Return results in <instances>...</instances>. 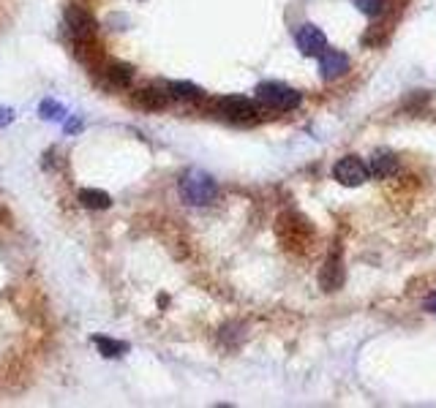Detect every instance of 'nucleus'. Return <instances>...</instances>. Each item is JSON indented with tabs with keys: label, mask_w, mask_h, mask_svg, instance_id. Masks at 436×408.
<instances>
[{
	"label": "nucleus",
	"mask_w": 436,
	"mask_h": 408,
	"mask_svg": "<svg viewBox=\"0 0 436 408\" xmlns=\"http://www.w3.org/2000/svg\"><path fill=\"white\" fill-rule=\"evenodd\" d=\"M257 101L270 107V109L289 112L295 109V107H300L303 95L297 93V90H292L289 85H281V82H262L257 88Z\"/></svg>",
	"instance_id": "2"
},
{
	"label": "nucleus",
	"mask_w": 436,
	"mask_h": 408,
	"mask_svg": "<svg viewBox=\"0 0 436 408\" xmlns=\"http://www.w3.org/2000/svg\"><path fill=\"white\" fill-rule=\"evenodd\" d=\"M368 169H371V174H374V177H379V180H387V177H393V174H396V169H399V161H396V155H393V152L377 150V152L371 155V161H368Z\"/></svg>",
	"instance_id": "11"
},
{
	"label": "nucleus",
	"mask_w": 436,
	"mask_h": 408,
	"mask_svg": "<svg viewBox=\"0 0 436 408\" xmlns=\"http://www.w3.org/2000/svg\"><path fill=\"white\" fill-rule=\"evenodd\" d=\"M180 196L183 202L191 207H205L218 196V186L216 180L210 177L208 172L202 169H189L183 177H180Z\"/></svg>",
	"instance_id": "1"
},
{
	"label": "nucleus",
	"mask_w": 436,
	"mask_h": 408,
	"mask_svg": "<svg viewBox=\"0 0 436 408\" xmlns=\"http://www.w3.org/2000/svg\"><path fill=\"white\" fill-rule=\"evenodd\" d=\"M425 308H428L431 313H436V294H431V297H428V302H425Z\"/></svg>",
	"instance_id": "19"
},
{
	"label": "nucleus",
	"mask_w": 436,
	"mask_h": 408,
	"mask_svg": "<svg viewBox=\"0 0 436 408\" xmlns=\"http://www.w3.org/2000/svg\"><path fill=\"white\" fill-rule=\"evenodd\" d=\"M218 112L227 120H235V123H251V120H257L259 107L251 98H243V95H227V98L218 101Z\"/></svg>",
	"instance_id": "4"
},
{
	"label": "nucleus",
	"mask_w": 436,
	"mask_h": 408,
	"mask_svg": "<svg viewBox=\"0 0 436 408\" xmlns=\"http://www.w3.org/2000/svg\"><path fill=\"white\" fill-rule=\"evenodd\" d=\"M167 90H170L172 98H180V101H199L202 98V90L191 82H170Z\"/></svg>",
	"instance_id": "14"
},
{
	"label": "nucleus",
	"mask_w": 436,
	"mask_h": 408,
	"mask_svg": "<svg viewBox=\"0 0 436 408\" xmlns=\"http://www.w3.org/2000/svg\"><path fill=\"white\" fill-rule=\"evenodd\" d=\"M355 6H358V11H363L365 17H377L382 11V0H355Z\"/></svg>",
	"instance_id": "16"
},
{
	"label": "nucleus",
	"mask_w": 436,
	"mask_h": 408,
	"mask_svg": "<svg viewBox=\"0 0 436 408\" xmlns=\"http://www.w3.org/2000/svg\"><path fill=\"white\" fill-rule=\"evenodd\" d=\"M104 79L117 90H126V88L134 85V68L126 66V63H107L104 66Z\"/></svg>",
	"instance_id": "10"
},
{
	"label": "nucleus",
	"mask_w": 436,
	"mask_h": 408,
	"mask_svg": "<svg viewBox=\"0 0 436 408\" xmlns=\"http://www.w3.org/2000/svg\"><path fill=\"white\" fill-rule=\"evenodd\" d=\"M38 114H41V120H63L66 109H63V104H57L55 98H44L41 107H38Z\"/></svg>",
	"instance_id": "15"
},
{
	"label": "nucleus",
	"mask_w": 436,
	"mask_h": 408,
	"mask_svg": "<svg viewBox=\"0 0 436 408\" xmlns=\"http://www.w3.org/2000/svg\"><path fill=\"white\" fill-rule=\"evenodd\" d=\"M317 57H319V74L327 82H333V79H338V76H343L349 71V57L343 55V52H338V49H327L324 47Z\"/></svg>",
	"instance_id": "7"
},
{
	"label": "nucleus",
	"mask_w": 436,
	"mask_h": 408,
	"mask_svg": "<svg viewBox=\"0 0 436 408\" xmlns=\"http://www.w3.org/2000/svg\"><path fill=\"white\" fill-rule=\"evenodd\" d=\"M66 131H69V133H76V131H82V120H69V123H66Z\"/></svg>",
	"instance_id": "18"
},
{
	"label": "nucleus",
	"mask_w": 436,
	"mask_h": 408,
	"mask_svg": "<svg viewBox=\"0 0 436 408\" xmlns=\"http://www.w3.org/2000/svg\"><path fill=\"white\" fill-rule=\"evenodd\" d=\"M66 25L74 41H88L95 38V19L82 8V6H66Z\"/></svg>",
	"instance_id": "5"
},
{
	"label": "nucleus",
	"mask_w": 436,
	"mask_h": 408,
	"mask_svg": "<svg viewBox=\"0 0 436 408\" xmlns=\"http://www.w3.org/2000/svg\"><path fill=\"white\" fill-rule=\"evenodd\" d=\"M95 349L101 356H107V359H117V356H123V354L129 352V343H123V340H112V337H104V335H95L93 337Z\"/></svg>",
	"instance_id": "13"
},
{
	"label": "nucleus",
	"mask_w": 436,
	"mask_h": 408,
	"mask_svg": "<svg viewBox=\"0 0 436 408\" xmlns=\"http://www.w3.org/2000/svg\"><path fill=\"white\" fill-rule=\"evenodd\" d=\"M8 123H14V112L8 109V107H0V128L8 126Z\"/></svg>",
	"instance_id": "17"
},
{
	"label": "nucleus",
	"mask_w": 436,
	"mask_h": 408,
	"mask_svg": "<svg viewBox=\"0 0 436 408\" xmlns=\"http://www.w3.org/2000/svg\"><path fill=\"white\" fill-rule=\"evenodd\" d=\"M333 177L341 186L355 188V186H363L371 177V169H368V164H363V158H358V155H346V158H341L333 167Z\"/></svg>",
	"instance_id": "3"
},
{
	"label": "nucleus",
	"mask_w": 436,
	"mask_h": 408,
	"mask_svg": "<svg viewBox=\"0 0 436 408\" xmlns=\"http://www.w3.org/2000/svg\"><path fill=\"white\" fill-rule=\"evenodd\" d=\"M76 202L82 207H88V210H107L112 204V196L107 191H98V188H82L76 193Z\"/></svg>",
	"instance_id": "12"
},
{
	"label": "nucleus",
	"mask_w": 436,
	"mask_h": 408,
	"mask_svg": "<svg viewBox=\"0 0 436 408\" xmlns=\"http://www.w3.org/2000/svg\"><path fill=\"white\" fill-rule=\"evenodd\" d=\"M319 283H322L324 292H336V289H341L343 267H341V253H338V251H333V253L327 256L322 272H319Z\"/></svg>",
	"instance_id": "8"
},
{
	"label": "nucleus",
	"mask_w": 436,
	"mask_h": 408,
	"mask_svg": "<svg viewBox=\"0 0 436 408\" xmlns=\"http://www.w3.org/2000/svg\"><path fill=\"white\" fill-rule=\"evenodd\" d=\"M295 41H297V49L303 55H319L324 47H327V36H324L317 25H311V22H305V25H300L295 30Z\"/></svg>",
	"instance_id": "6"
},
{
	"label": "nucleus",
	"mask_w": 436,
	"mask_h": 408,
	"mask_svg": "<svg viewBox=\"0 0 436 408\" xmlns=\"http://www.w3.org/2000/svg\"><path fill=\"white\" fill-rule=\"evenodd\" d=\"M134 104H136L139 109L158 112L170 104V93H164L161 88H142V90L134 93Z\"/></svg>",
	"instance_id": "9"
}]
</instances>
